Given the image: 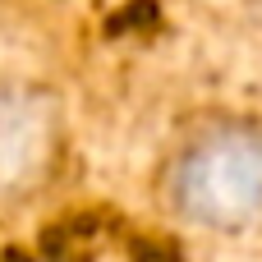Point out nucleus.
<instances>
[{
    "label": "nucleus",
    "instance_id": "f257e3e1",
    "mask_svg": "<svg viewBox=\"0 0 262 262\" xmlns=\"http://www.w3.org/2000/svg\"><path fill=\"white\" fill-rule=\"evenodd\" d=\"M170 207L180 221L212 235L262 226V124L221 120L198 129L170 166Z\"/></svg>",
    "mask_w": 262,
    "mask_h": 262
},
{
    "label": "nucleus",
    "instance_id": "f03ea898",
    "mask_svg": "<svg viewBox=\"0 0 262 262\" xmlns=\"http://www.w3.org/2000/svg\"><path fill=\"white\" fill-rule=\"evenodd\" d=\"M55 157V106L23 83H0V203L28 193Z\"/></svg>",
    "mask_w": 262,
    "mask_h": 262
}]
</instances>
